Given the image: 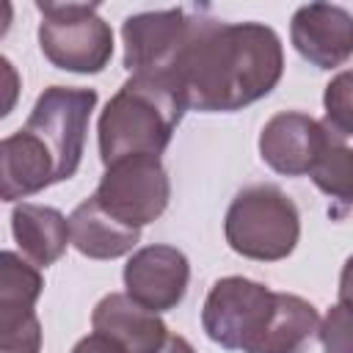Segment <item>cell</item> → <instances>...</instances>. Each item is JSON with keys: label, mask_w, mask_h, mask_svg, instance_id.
Returning a JSON list of instances; mask_svg holds the SVG:
<instances>
[{"label": "cell", "mask_w": 353, "mask_h": 353, "mask_svg": "<svg viewBox=\"0 0 353 353\" xmlns=\"http://www.w3.org/2000/svg\"><path fill=\"white\" fill-rule=\"evenodd\" d=\"M284 74V47L265 22H223L204 11L168 83L188 110L234 113L268 97Z\"/></svg>", "instance_id": "6da1fadb"}, {"label": "cell", "mask_w": 353, "mask_h": 353, "mask_svg": "<svg viewBox=\"0 0 353 353\" xmlns=\"http://www.w3.org/2000/svg\"><path fill=\"white\" fill-rule=\"evenodd\" d=\"M179 91L163 77L130 74L108 99L97 121L99 157L113 165L124 157H160L185 116Z\"/></svg>", "instance_id": "7a4b0ae2"}, {"label": "cell", "mask_w": 353, "mask_h": 353, "mask_svg": "<svg viewBox=\"0 0 353 353\" xmlns=\"http://www.w3.org/2000/svg\"><path fill=\"white\" fill-rule=\"evenodd\" d=\"M223 237L229 248L245 259L279 262L287 259L301 240V212L279 185H248L226 210Z\"/></svg>", "instance_id": "3957f363"}, {"label": "cell", "mask_w": 353, "mask_h": 353, "mask_svg": "<svg viewBox=\"0 0 353 353\" xmlns=\"http://www.w3.org/2000/svg\"><path fill=\"white\" fill-rule=\"evenodd\" d=\"M39 47L63 72L99 74L113 58V30L99 17L97 3H36Z\"/></svg>", "instance_id": "277c9868"}, {"label": "cell", "mask_w": 353, "mask_h": 353, "mask_svg": "<svg viewBox=\"0 0 353 353\" xmlns=\"http://www.w3.org/2000/svg\"><path fill=\"white\" fill-rule=\"evenodd\" d=\"M273 309L276 290L245 276H223L204 298L201 328L223 350L248 353L265 334Z\"/></svg>", "instance_id": "5b68a950"}, {"label": "cell", "mask_w": 353, "mask_h": 353, "mask_svg": "<svg viewBox=\"0 0 353 353\" xmlns=\"http://www.w3.org/2000/svg\"><path fill=\"white\" fill-rule=\"evenodd\" d=\"M97 88L80 85H50L39 94L25 130H30L52 154L58 182L77 174L85 152L88 121L97 108Z\"/></svg>", "instance_id": "8992f818"}, {"label": "cell", "mask_w": 353, "mask_h": 353, "mask_svg": "<svg viewBox=\"0 0 353 353\" xmlns=\"http://www.w3.org/2000/svg\"><path fill=\"white\" fill-rule=\"evenodd\" d=\"M207 8H163L130 14L121 22L124 69L130 74L163 77L174 72Z\"/></svg>", "instance_id": "52a82bcc"}, {"label": "cell", "mask_w": 353, "mask_h": 353, "mask_svg": "<svg viewBox=\"0 0 353 353\" xmlns=\"http://www.w3.org/2000/svg\"><path fill=\"white\" fill-rule=\"evenodd\" d=\"M91 196L110 218L141 229L165 212L171 182L160 157H124L113 165H105V174Z\"/></svg>", "instance_id": "ba28073f"}, {"label": "cell", "mask_w": 353, "mask_h": 353, "mask_svg": "<svg viewBox=\"0 0 353 353\" xmlns=\"http://www.w3.org/2000/svg\"><path fill=\"white\" fill-rule=\"evenodd\" d=\"M41 290V268L6 248L0 254V353L41 350V323L36 317Z\"/></svg>", "instance_id": "9c48e42d"}, {"label": "cell", "mask_w": 353, "mask_h": 353, "mask_svg": "<svg viewBox=\"0 0 353 353\" xmlns=\"http://www.w3.org/2000/svg\"><path fill=\"white\" fill-rule=\"evenodd\" d=\"M334 132L301 110H281L270 116L259 132V157L281 176H306L317 168Z\"/></svg>", "instance_id": "30bf717a"}, {"label": "cell", "mask_w": 353, "mask_h": 353, "mask_svg": "<svg viewBox=\"0 0 353 353\" xmlns=\"http://www.w3.org/2000/svg\"><path fill=\"white\" fill-rule=\"evenodd\" d=\"M121 279H124V292L135 303L160 314L182 303L190 281V262L176 245L154 243L132 251Z\"/></svg>", "instance_id": "8fae6325"}, {"label": "cell", "mask_w": 353, "mask_h": 353, "mask_svg": "<svg viewBox=\"0 0 353 353\" xmlns=\"http://www.w3.org/2000/svg\"><path fill=\"white\" fill-rule=\"evenodd\" d=\"M290 41L317 69H336L353 58V14L334 3H306L290 19Z\"/></svg>", "instance_id": "7c38bea8"}, {"label": "cell", "mask_w": 353, "mask_h": 353, "mask_svg": "<svg viewBox=\"0 0 353 353\" xmlns=\"http://www.w3.org/2000/svg\"><path fill=\"white\" fill-rule=\"evenodd\" d=\"M91 325L116 339L127 353H157L168 339V325L160 314L135 303L127 292H108L91 312Z\"/></svg>", "instance_id": "4fadbf2b"}, {"label": "cell", "mask_w": 353, "mask_h": 353, "mask_svg": "<svg viewBox=\"0 0 353 353\" xmlns=\"http://www.w3.org/2000/svg\"><path fill=\"white\" fill-rule=\"evenodd\" d=\"M58 182L55 160L30 132L17 130L0 141V196L3 201L28 199Z\"/></svg>", "instance_id": "5bb4252c"}, {"label": "cell", "mask_w": 353, "mask_h": 353, "mask_svg": "<svg viewBox=\"0 0 353 353\" xmlns=\"http://www.w3.org/2000/svg\"><path fill=\"white\" fill-rule=\"evenodd\" d=\"M11 234L22 256L36 268L58 262L72 243L69 218L55 207L33 201H22L11 210Z\"/></svg>", "instance_id": "9a60e30c"}, {"label": "cell", "mask_w": 353, "mask_h": 353, "mask_svg": "<svg viewBox=\"0 0 353 353\" xmlns=\"http://www.w3.org/2000/svg\"><path fill=\"white\" fill-rule=\"evenodd\" d=\"M69 232L72 245L88 259H119L124 254H132V248L141 240V229L124 226L116 218H110L94 196L83 199L72 210Z\"/></svg>", "instance_id": "2e32d148"}, {"label": "cell", "mask_w": 353, "mask_h": 353, "mask_svg": "<svg viewBox=\"0 0 353 353\" xmlns=\"http://www.w3.org/2000/svg\"><path fill=\"white\" fill-rule=\"evenodd\" d=\"M320 328V314L312 301L295 292H276L273 317L248 353H303Z\"/></svg>", "instance_id": "e0dca14e"}, {"label": "cell", "mask_w": 353, "mask_h": 353, "mask_svg": "<svg viewBox=\"0 0 353 353\" xmlns=\"http://www.w3.org/2000/svg\"><path fill=\"white\" fill-rule=\"evenodd\" d=\"M309 176L334 204L353 212V146H347V141L334 138Z\"/></svg>", "instance_id": "ac0fdd59"}, {"label": "cell", "mask_w": 353, "mask_h": 353, "mask_svg": "<svg viewBox=\"0 0 353 353\" xmlns=\"http://www.w3.org/2000/svg\"><path fill=\"white\" fill-rule=\"evenodd\" d=\"M323 353H353V301H336L317 328Z\"/></svg>", "instance_id": "d6986e66"}, {"label": "cell", "mask_w": 353, "mask_h": 353, "mask_svg": "<svg viewBox=\"0 0 353 353\" xmlns=\"http://www.w3.org/2000/svg\"><path fill=\"white\" fill-rule=\"evenodd\" d=\"M72 353H127L116 339H110L108 334H99V331H91L88 336H83Z\"/></svg>", "instance_id": "ffe728a7"}, {"label": "cell", "mask_w": 353, "mask_h": 353, "mask_svg": "<svg viewBox=\"0 0 353 353\" xmlns=\"http://www.w3.org/2000/svg\"><path fill=\"white\" fill-rule=\"evenodd\" d=\"M339 301H353V254L345 259L339 273Z\"/></svg>", "instance_id": "44dd1931"}, {"label": "cell", "mask_w": 353, "mask_h": 353, "mask_svg": "<svg viewBox=\"0 0 353 353\" xmlns=\"http://www.w3.org/2000/svg\"><path fill=\"white\" fill-rule=\"evenodd\" d=\"M157 353H196V347H193L185 336H179V334H168L165 345H163Z\"/></svg>", "instance_id": "7402d4cb"}, {"label": "cell", "mask_w": 353, "mask_h": 353, "mask_svg": "<svg viewBox=\"0 0 353 353\" xmlns=\"http://www.w3.org/2000/svg\"><path fill=\"white\" fill-rule=\"evenodd\" d=\"M350 72H353V69H350Z\"/></svg>", "instance_id": "603a6c76"}]
</instances>
